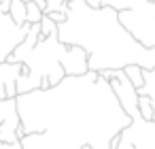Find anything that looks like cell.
Here are the masks:
<instances>
[{"label": "cell", "instance_id": "obj_1", "mask_svg": "<svg viewBox=\"0 0 155 149\" xmlns=\"http://www.w3.org/2000/svg\"><path fill=\"white\" fill-rule=\"evenodd\" d=\"M17 111L26 132L21 149H117L132 124L110 83L94 70L17 96Z\"/></svg>", "mask_w": 155, "mask_h": 149}, {"label": "cell", "instance_id": "obj_2", "mask_svg": "<svg viewBox=\"0 0 155 149\" xmlns=\"http://www.w3.org/2000/svg\"><path fill=\"white\" fill-rule=\"evenodd\" d=\"M58 39L87 51L89 70H123L125 66L155 68V49H144L121 26L119 13L110 7L91 9L85 0H72L68 17L58 26Z\"/></svg>", "mask_w": 155, "mask_h": 149}, {"label": "cell", "instance_id": "obj_3", "mask_svg": "<svg viewBox=\"0 0 155 149\" xmlns=\"http://www.w3.org/2000/svg\"><path fill=\"white\" fill-rule=\"evenodd\" d=\"M121 26L144 49H155V2H147L119 13Z\"/></svg>", "mask_w": 155, "mask_h": 149}, {"label": "cell", "instance_id": "obj_4", "mask_svg": "<svg viewBox=\"0 0 155 149\" xmlns=\"http://www.w3.org/2000/svg\"><path fill=\"white\" fill-rule=\"evenodd\" d=\"M26 136L17 111V98L0 100V143H19Z\"/></svg>", "mask_w": 155, "mask_h": 149}, {"label": "cell", "instance_id": "obj_5", "mask_svg": "<svg viewBox=\"0 0 155 149\" xmlns=\"http://www.w3.org/2000/svg\"><path fill=\"white\" fill-rule=\"evenodd\" d=\"M28 30H30V24L17 26L9 13H0V62H9L15 49L24 43Z\"/></svg>", "mask_w": 155, "mask_h": 149}, {"label": "cell", "instance_id": "obj_6", "mask_svg": "<svg viewBox=\"0 0 155 149\" xmlns=\"http://www.w3.org/2000/svg\"><path fill=\"white\" fill-rule=\"evenodd\" d=\"M119 143H127L134 149H155V121H144L140 115L121 132Z\"/></svg>", "mask_w": 155, "mask_h": 149}, {"label": "cell", "instance_id": "obj_7", "mask_svg": "<svg viewBox=\"0 0 155 149\" xmlns=\"http://www.w3.org/2000/svg\"><path fill=\"white\" fill-rule=\"evenodd\" d=\"M24 64L19 62H0V100L17 98V79Z\"/></svg>", "mask_w": 155, "mask_h": 149}, {"label": "cell", "instance_id": "obj_8", "mask_svg": "<svg viewBox=\"0 0 155 149\" xmlns=\"http://www.w3.org/2000/svg\"><path fill=\"white\" fill-rule=\"evenodd\" d=\"M62 68L66 77H83L89 73V62H87V51L74 45H66V53L62 58Z\"/></svg>", "mask_w": 155, "mask_h": 149}, {"label": "cell", "instance_id": "obj_9", "mask_svg": "<svg viewBox=\"0 0 155 149\" xmlns=\"http://www.w3.org/2000/svg\"><path fill=\"white\" fill-rule=\"evenodd\" d=\"M85 2H87V7H91V9L110 7V9H115L117 13H121V11H127V9H134V7L144 5L147 0H85Z\"/></svg>", "mask_w": 155, "mask_h": 149}, {"label": "cell", "instance_id": "obj_10", "mask_svg": "<svg viewBox=\"0 0 155 149\" xmlns=\"http://www.w3.org/2000/svg\"><path fill=\"white\" fill-rule=\"evenodd\" d=\"M26 13H28V9H26V2H24V0H13V2H11L9 15H11V19H13L17 26H26Z\"/></svg>", "mask_w": 155, "mask_h": 149}, {"label": "cell", "instance_id": "obj_11", "mask_svg": "<svg viewBox=\"0 0 155 149\" xmlns=\"http://www.w3.org/2000/svg\"><path fill=\"white\" fill-rule=\"evenodd\" d=\"M123 73H125V77L130 79V83L136 90H142L144 87V68H140V66H125Z\"/></svg>", "mask_w": 155, "mask_h": 149}, {"label": "cell", "instance_id": "obj_12", "mask_svg": "<svg viewBox=\"0 0 155 149\" xmlns=\"http://www.w3.org/2000/svg\"><path fill=\"white\" fill-rule=\"evenodd\" d=\"M26 9H28V13H26V24H30V26H34V24H41V19H43V15H45V11L34 2V0H30V2H26Z\"/></svg>", "mask_w": 155, "mask_h": 149}, {"label": "cell", "instance_id": "obj_13", "mask_svg": "<svg viewBox=\"0 0 155 149\" xmlns=\"http://www.w3.org/2000/svg\"><path fill=\"white\" fill-rule=\"evenodd\" d=\"M138 111L144 121H153V104L149 96H138Z\"/></svg>", "mask_w": 155, "mask_h": 149}, {"label": "cell", "instance_id": "obj_14", "mask_svg": "<svg viewBox=\"0 0 155 149\" xmlns=\"http://www.w3.org/2000/svg\"><path fill=\"white\" fill-rule=\"evenodd\" d=\"M53 34H58V24L49 15H43V19H41V36L47 39V36H53Z\"/></svg>", "mask_w": 155, "mask_h": 149}, {"label": "cell", "instance_id": "obj_15", "mask_svg": "<svg viewBox=\"0 0 155 149\" xmlns=\"http://www.w3.org/2000/svg\"><path fill=\"white\" fill-rule=\"evenodd\" d=\"M68 2L66 0H47L45 5V13H53V11H60V13H66L68 15Z\"/></svg>", "mask_w": 155, "mask_h": 149}, {"label": "cell", "instance_id": "obj_16", "mask_svg": "<svg viewBox=\"0 0 155 149\" xmlns=\"http://www.w3.org/2000/svg\"><path fill=\"white\" fill-rule=\"evenodd\" d=\"M45 15H49V17H51V19H53V22H55L58 26H60V24H64V22H66V17H68L66 13H60V11H53V13H45Z\"/></svg>", "mask_w": 155, "mask_h": 149}, {"label": "cell", "instance_id": "obj_17", "mask_svg": "<svg viewBox=\"0 0 155 149\" xmlns=\"http://www.w3.org/2000/svg\"><path fill=\"white\" fill-rule=\"evenodd\" d=\"M13 0H0V13H9Z\"/></svg>", "mask_w": 155, "mask_h": 149}, {"label": "cell", "instance_id": "obj_18", "mask_svg": "<svg viewBox=\"0 0 155 149\" xmlns=\"http://www.w3.org/2000/svg\"><path fill=\"white\" fill-rule=\"evenodd\" d=\"M0 149H21L19 143H0Z\"/></svg>", "mask_w": 155, "mask_h": 149}, {"label": "cell", "instance_id": "obj_19", "mask_svg": "<svg viewBox=\"0 0 155 149\" xmlns=\"http://www.w3.org/2000/svg\"><path fill=\"white\" fill-rule=\"evenodd\" d=\"M83 149H91V147H89V145H85V147H83Z\"/></svg>", "mask_w": 155, "mask_h": 149}, {"label": "cell", "instance_id": "obj_20", "mask_svg": "<svg viewBox=\"0 0 155 149\" xmlns=\"http://www.w3.org/2000/svg\"><path fill=\"white\" fill-rule=\"evenodd\" d=\"M149 2H155V0H149Z\"/></svg>", "mask_w": 155, "mask_h": 149}, {"label": "cell", "instance_id": "obj_21", "mask_svg": "<svg viewBox=\"0 0 155 149\" xmlns=\"http://www.w3.org/2000/svg\"><path fill=\"white\" fill-rule=\"evenodd\" d=\"M24 2H30V0H24Z\"/></svg>", "mask_w": 155, "mask_h": 149}]
</instances>
